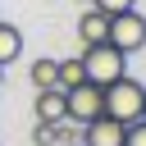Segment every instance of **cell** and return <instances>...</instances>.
<instances>
[{
    "mask_svg": "<svg viewBox=\"0 0 146 146\" xmlns=\"http://www.w3.org/2000/svg\"><path fill=\"white\" fill-rule=\"evenodd\" d=\"M64 110H68L73 123H91L96 114H105V91H100V82L82 78V82H73V87H64Z\"/></svg>",
    "mask_w": 146,
    "mask_h": 146,
    "instance_id": "obj_4",
    "label": "cell"
},
{
    "mask_svg": "<svg viewBox=\"0 0 146 146\" xmlns=\"http://www.w3.org/2000/svg\"><path fill=\"white\" fill-rule=\"evenodd\" d=\"M123 146H146V119L123 123Z\"/></svg>",
    "mask_w": 146,
    "mask_h": 146,
    "instance_id": "obj_11",
    "label": "cell"
},
{
    "mask_svg": "<svg viewBox=\"0 0 146 146\" xmlns=\"http://www.w3.org/2000/svg\"><path fill=\"white\" fill-rule=\"evenodd\" d=\"M96 9H105V14H119V9H132L137 0H91Z\"/></svg>",
    "mask_w": 146,
    "mask_h": 146,
    "instance_id": "obj_12",
    "label": "cell"
},
{
    "mask_svg": "<svg viewBox=\"0 0 146 146\" xmlns=\"http://www.w3.org/2000/svg\"><path fill=\"white\" fill-rule=\"evenodd\" d=\"M87 73H82V59H59V68H55V82L59 87H73V82H82Z\"/></svg>",
    "mask_w": 146,
    "mask_h": 146,
    "instance_id": "obj_10",
    "label": "cell"
},
{
    "mask_svg": "<svg viewBox=\"0 0 146 146\" xmlns=\"http://www.w3.org/2000/svg\"><path fill=\"white\" fill-rule=\"evenodd\" d=\"M141 119H146V114H141Z\"/></svg>",
    "mask_w": 146,
    "mask_h": 146,
    "instance_id": "obj_16",
    "label": "cell"
},
{
    "mask_svg": "<svg viewBox=\"0 0 146 146\" xmlns=\"http://www.w3.org/2000/svg\"><path fill=\"white\" fill-rule=\"evenodd\" d=\"M55 68H59V59H32V68H27L32 87H36V91H41V87H59V82H55Z\"/></svg>",
    "mask_w": 146,
    "mask_h": 146,
    "instance_id": "obj_9",
    "label": "cell"
},
{
    "mask_svg": "<svg viewBox=\"0 0 146 146\" xmlns=\"http://www.w3.org/2000/svg\"><path fill=\"white\" fill-rule=\"evenodd\" d=\"M18 55H23V32H18L14 23H5V18H0V64L9 68Z\"/></svg>",
    "mask_w": 146,
    "mask_h": 146,
    "instance_id": "obj_8",
    "label": "cell"
},
{
    "mask_svg": "<svg viewBox=\"0 0 146 146\" xmlns=\"http://www.w3.org/2000/svg\"><path fill=\"white\" fill-rule=\"evenodd\" d=\"M78 59H82V73H87L91 82H100V87H105V82H114L119 73H128V55H123V50H114L110 41H91V46H82V55H78Z\"/></svg>",
    "mask_w": 146,
    "mask_h": 146,
    "instance_id": "obj_2",
    "label": "cell"
},
{
    "mask_svg": "<svg viewBox=\"0 0 146 146\" xmlns=\"http://www.w3.org/2000/svg\"><path fill=\"white\" fill-rule=\"evenodd\" d=\"M32 114H36V123H64V119H68V110H64V87H41Z\"/></svg>",
    "mask_w": 146,
    "mask_h": 146,
    "instance_id": "obj_6",
    "label": "cell"
},
{
    "mask_svg": "<svg viewBox=\"0 0 146 146\" xmlns=\"http://www.w3.org/2000/svg\"><path fill=\"white\" fill-rule=\"evenodd\" d=\"M0 82H5V64H0Z\"/></svg>",
    "mask_w": 146,
    "mask_h": 146,
    "instance_id": "obj_14",
    "label": "cell"
},
{
    "mask_svg": "<svg viewBox=\"0 0 146 146\" xmlns=\"http://www.w3.org/2000/svg\"><path fill=\"white\" fill-rule=\"evenodd\" d=\"M82 146H123V123H114L110 114H96L91 123H82Z\"/></svg>",
    "mask_w": 146,
    "mask_h": 146,
    "instance_id": "obj_5",
    "label": "cell"
},
{
    "mask_svg": "<svg viewBox=\"0 0 146 146\" xmlns=\"http://www.w3.org/2000/svg\"><path fill=\"white\" fill-rule=\"evenodd\" d=\"M78 5H91V0H78Z\"/></svg>",
    "mask_w": 146,
    "mask_h": 146,
    "instance_id": "obj_15",
    "label": "cell"
},
{
    "mask_svg": "<svg viewBox=\"0 0 146 146\" xmlns=\"http://www.w3.org/2000/svg\"><path fill=\"white\" fill-rule=\"evenodd\" d=\"M100 91H105V114H110L114 123H137V119L146 114V87H141L137 78L119 73V78L105 82Z\"/></svg>",
    "mask_w": 146,
    "mask_h": 146,
    "instance_id": "obj_1",
    "label": "cell"
},
{
    "mask_svg": "<svg viewBox=\"0 0 146 146\" xmlns=\"http://www.w3.org/2000/svg\"><path fill=\"white\" fill-rule=\"evenodd\" d=\"M105 41H110L114 50H123V55H137V50L146 46V18L137 14V5L110 14V32H105Z\"/></svg>",
    "mask_w": 146,
    "mask_h": 146,
    "instance_id": "obj_3",
    "label": "cell"
},
{
    "mask_svg": "<svg viewBox=\"0 0 146 146\" xmlns=\"http://www.w3.org/2000/svg\"><path fill=\"white\" fill-rule=\"evenodd\" d=\"M32 141H36V146H50V141H55L50 123H36V128H32Z\"/></svg>",
    "mask_w": 146,
    "mask_h": 146,
    "instance_id": "obj_13",
    "label": "cell"
},
{
    "mask_svg": "<svg viewBox=\"0 0 146 146\" xmlns=\"http://www.w3.org/2000/svg\"><path fill=\"white\" fill-rule=\"evenodd\" d=\"M78 32H82V41H87V46H91V41H105V32H110V14L91 5V9L78 18Z\"/></svg>",
    "mask_w": 146,
    "mask_h": 146,
    "instance_id": "obj_7",
    "label": "cell"
}]
</instances>
